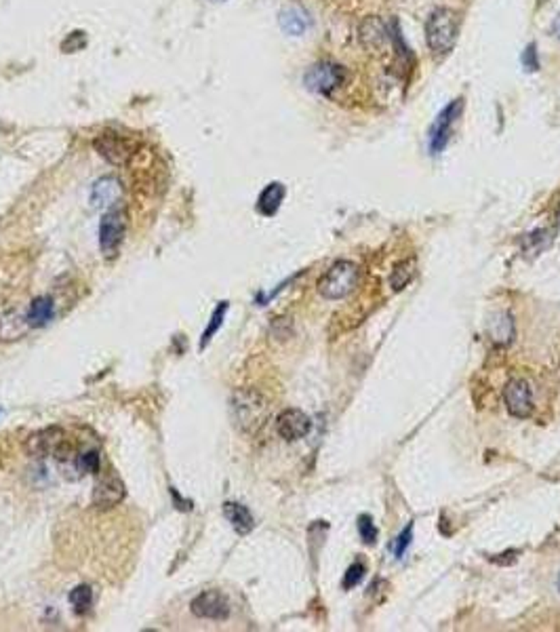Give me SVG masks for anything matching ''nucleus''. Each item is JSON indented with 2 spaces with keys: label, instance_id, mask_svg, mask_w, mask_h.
Here are the masks:
<instances>
[{
  "label": "nucleus",
  "instance_id": "1",
  "mask_svg": "<svg viewBox=\"0 0 560 632\" xmlns=\"http://www.w3.org/2000/svg\"><path fill=\"white\" fill-rule=\"evenodd\" d=\"M460 17L451 9H434L425 19V43L434 59H445L457 43Z\"/></svg>",
  "mask_w": 560,
  "mask_h": 632
},
{
  "label": "nucleus",
  "instance_id": "2",
  "mask_svg": "<svg viewBox=\"0 0 560 632\" xmlns=\"http://www.w3.org/2000/svg\"><path fill=\"white\" fill-rule=\"evenodd\" d=\"M268 413V401L261 392L253 388H240L232 394V417L240 432L255 434L264 426Z\"/></svg>",
  "mask_w": 560,
  "mask_h": 632
},
{
  "label": "nucleus",
  "instance_id": "3",
  "mask_svg": "<svg viewBox=\"0 0 560 632\" xmlns=\"http://www.w3.org/2000/svg\"><path fill=\"white\" fill-rule=\"evenodd\" d=\"M358 285V266L350 260L335 262L318 280V293L325 300H341Z\"/></svg>",
  "mask_w": 560,
  "mask_h": 632
},
{
  "label": "nucleus",
  "instance_id": "4",
  "mask_svg": "<svg viewBox=\"0 0 560 632\" xmlns=\"http://www.w3.org/2000/svg\"><path fill=\"white\" fill-rule=\"evenodd\" d=\"M127 209L112 207L99 222V249L110 260L118 253L127 232Z\"/></svg>",
  "mask_w": 560,
  "mask_h": 632
},
{
  "label": "nucleus",
  "instance_id": "5",
  "mask_svg": "<svg viewBox=\"0 0 560 632\" xmlns=\"http://www.w3.org/2000/svg\"><path fill=\"white\" fill-rule=\"evenodd\" d=\"M95 152L114 167H127L133 160L135 146L131 139L123 137L116 131H103L93 139Z\"/></svg>",
  "mask_w": 560,
  "mask_h": 632
},
{
  "label": "nucleus",
  "instance_id": "6",
  "mask_svg": "<svg viewBox=\"0 0 560 632\" xmlns=\"http://www.w3.org/2000/svg\"><path fill=\"white\" fill-rule=\"evenodd\" d=\"M346 72L341 66L331 63V61H321L314 63L312 68H308L306 76H304V85L306 89L316 93V95H331L335 89H339L343 85Z\"/></svg>",
  "mask_w": 560,
  "mask_h": 632
},
{
  "label": "nucleus",
  "instance_id": "7",
  "mask_svg": "<svg viewBox=\"0 0 560 632\" xmlns=\"http://www.w3.org/2000/svg\"><path fill=\"white\" fill-rule=\"evenodd\" d=\"M192 613L196 618H202V620H213V622H224L230 618V601L228 596L222 592V590H204L200 592L192 605H190Z\"/></svg>",
  "mask_w": 560,
  "mask_h": 632
},
{
  "label": "nucleus",
  "instance_id": "8",
  "mask_svg": "<svg viewBox=\"0 0 560 632\" xmlns=\"http://www.w3.org/2000/svg\"><path fill=\"white\" fill-rule=\"evenodd\" d=\"M462 110H464V99L457 97V99H453V101H451L440 114H438V118H436V123L432 125V131H430V150H432L434 154H438V152L445 150V146H447V141H449V137H451V131H453V125L457 123Z\"/></svg>",
  "mask_w": 560,
  "mask_h": 632
},
{
  "label": "nucleus",
  "instance_id": "9",
  "mask_svg": "<svg viewBox=\"0 0 560 632\" xmlns=\"http://www.w3.org/2000/svg\"><path fill=\"white\" fill-rule=\"evenodd\" d=\"M504 401H506V407L510 411V415L518 417V419H524L533 413V390L529 386L527 379L522 377H514L508 382L506 390H504Z\"/></svg>",
  "mask_w": 560,
  "mask_h": 632
},
{
  "label": "nucleus",
  "instance_id": "10",
  "mask_svg": "<svg viewBox=\"0 0 560 632\" xmlns=\"http://www.w3.org/2000/svg\"><path fill=\"white\" fill-rule=\"evenodd\" d=\"M68 441L66 437V430L59 428V426H51V428H43L34 434L28 437L26 441V452L28 455H34V457H48L61 449V445Z\"/></svg>",
  "mask_w": 560,
  "mask_h": 632
},
{
  "label": "nucleus",
  "instance_id": "11",
  "mask_svg": "<svg viewBox=\"0 0 560 632\" xmlns=\"http://www.w3.org/2000/svg\"><path fill=\"white\" fill-rule=\"evenodd\" d=\"M127 497V487L125 483L114 474V472H103L97 474V483L93 489V506L97 508H114Z\"/></svg>",
  "mask_w": 560,
  "mask_h": 632
},
{
  "label": "nucleus",
  "instance_id": "12",
  "mask_svg": "<svg viewBox=\"0 0 560 632\" xmlns=\"http://www.w3.org/2000/svg\"><path fill=\"white\" fill-rule=\"evenodd\" d=\"M32 331L28 322V312L15 306L0 308V342H17Z\"/></svg>",
  "mask_w": 560,
  "mask_h": 632
},
{
  "label": "nucleus",
  "instance_id": "13",
  "mask_svg": "<svg viewBox=\"0 0 560 632\" xmlns=\"http://www.w3.org/2000/svg\"><path fill=\"white\" fill-rule=\"evenodd\" d=\"M312 430L310 417L301 409H284L276 417V432L284 441H299Z\"/></svg>",
  "mask_w": 560,
  "mask_h": 632
},
{
  "label": "nucleus",
  "instance_id": "14",
  "mask_svg": "<svg viewBox=\"0 0 560 632\" xmlns=\"http://www.w3.org/2000/svg\"><path fill=\"white\" fill-rule=\"evenodd\" d=\"M120 194H123L120 181L116 178H101L99 181H95L91 190V205L95 209H105L110 205H116Z\"/></svg>",
  "mask_w": 560,
  "mask_h": 632
},
{
  "label": "nucleus",
  "instance_id": "15",
  "mask_svg": "<svg viewBox=\"0 0 560 632\" xmlns=\"http://www.w3.org/2000/svg\"><path fill=\"white\" fill-rule=\"evenodd\" d=\"M224 516L230 521V525H232L234 531L238 536H247L255 527V519H253L251 510L247 506L238 504V501H226L224 504Z\"/></svg>",
  "mask_w": 560,
  "mask_h": 632
},
{
  "label": "nucleus",
  "instance_id": "16",
  "mask_svg": "<svg viewBox=\"0 0 560 632\" xmlns=\"http://www.w3.org/2000/svg\"><path fill=\"white\" fill-rule=\"evenodd\" d=\"M26 312H28L30 327L32 329H41V327H45V325H48L53 320V316H55V304H53V300L48 295H38V297H34L30 302V306H28Z\"/></svg>",
  "mask_w": 560,
  "mask_h": 632
},
{
  "label": "nucleus",
  "instance_id": "17",
  "mask_svg": "<svg viewBox=\"0 0 560 632\" xmlns=\"http://www.w3.org/2000/svg\"><path fill=\"white\" fill-rule=\"evenodd\" d=\"M284 194H286V190H284V185H282L280 181L268 183V185L264 188V192L259 194V198H257V209H259V213L266 215V218H272V215L280 209V205H282V200H284Z\"/></svg>",
  "mask_w": 560,
  "mask_h": 632
},
{
  "label": "nucleus",
  "instance_id": "18",
  "mask_svg": "<svg viewBox=\"0 0 560 632\" xmlns=\"http://www.w3.org/2000/svg\"><path fill=\"white\" fill-rule=\"evenodd\" d=\"M308 24H310L308 15H306L301 9H297V6L284 9V11L280 13V28H282L286 34H291V36H299V34H304V32L308 30Z\"/></svg>",
  "mask_w": 560,
  "mask_h": 632
},
{
  "label": "nucleus",
  "instance_id": "19",
  "mask_svg": "<svg viewBox=\"0 0 560 632\" xmlns=\"http://www.w3.org/2000/svg\"><path fill=\"white\" fill-rule=\"evenodd\" d=\"M70 605L74 607L76 613H87L93 605V588L87 584H81L70 592Z\"/></svg>",
  "mask_w": 560,
  "mask_h": 632
},
{
  "label": "nucleus",
  "instance_id": "20",
  "mask_svg": "<svg viewBox=\"0 0 560 632\" xmlns=\"http://www.w3.org/2000/svg\"><path fill=\"white\" fill-rule=\"evenodd\" d=\"M226 312H228V302H219V306L213 310V316H211V320H209V327H207L204 333H202L200 350H204V348L209 346V342L213 340V335L219 331V327H222V322H224V318H226Z\"/></svg>",
  "mask_w": 560,
  "mask_h": 632
},
{
  "label": "nucleus",
  "instance_id": "21",
  "mask_svg": "<svg viewBox=\"0 0 560 632\" xmlns=\"http://www.w3.org/2000/svg\"><path fill=\"white\" fill-rule=\"evenodd\" d=\"M385 34H388V30H385V24L381 19H367L363 24V41L367 45L379 46L385 41Z\"/></svg>",
  "mask_w": 560,
  "mask_h": 632
},
{
  "label": "nucleus",
  "instance_id": "22",
  "mask_svg": "<svg viewBox=\"0 0 560 632\" xmlns=\"http://www.w3.org/2000/svg\"><path fill=\"white\" fill-rule=\"evenodd\" d=\"M550 234L548 232H544V230H535V232H531V234H527L524 238H522V249H524V253H531V255H537V253H541L548 245H550Z\"/></svg>",
  "mask_w": 560,
  "mask_h": 632
},
{
  "label": "nucleus",
  "instance_id": "23",
  "mask_svg": "<svg viewBox=\"0 0 560 632\" xmlns=\"http://www.w3.org/2000/svg\"><path fill=\"white\" fill-rule=\"evenodd\" d=\"M76 468H78L81 476H85V474H99V468H101L99 452H95V449L78 452V455H76Z\"/></svg>",
  "mask_w": 560,
  "mask_h": 632
},
{
  "label": "nucleus",
  "instance_id": "24",
  "mask_svg": "<svg viewBox=\"0 0 560 632\" xmlns=\"http://www.w3.org/2000/svg\"><path fill=\"white\" fill-rule=\"evenodd\" d=\"M413 264L411 262H403V264H398L392 274H390V287L394 289V291H403L409 282H411V278H413Z\"/></svg>",
  "mask_w": 560,
  "mask_h": 632
},
{
  "label": "nucleus",
  "instance_id": "25",
  "mask_svg": "<svg viewBox=\"0 0 560 632\" xmlns=\"http://www.w3.org/2000/svg\"><path fill=\"white\" fill-rule=\"evenodd\" d=\"M356 527H358L361 540L367 544V546H373V544L377 542V529H375V523L371 521L369 514H361Z\"/></svg>",
  "mask_w": 560,
  "mask_h": 632
},
{
  "label": "nucleus",
  "instance_id": "26",
  "mask_svg": "<svg viewBox=\"0 0 560 632\" xmlns=\"http://www.w3.org/2000/svg\"><path fill=\"white\" fill-rule=\"evenodd\" d=\"M365 578V565L363 563H352L343 576V588L346 590H352L354 586L361 584V580Z\"/></svg>",
  "mask_w": 560,
  "mask_h": 632
},
{
  "label": "nucleus",
  "instance_id": "27",
  "mask_svg": "<svg viewBox=\"0 0 560 632\" xmlns=\"http://www.w3.org/2000/svg\"><path fill=\"white\" fill-rule=\"evenodd\" d=\"M411 538H413V525L405 527L403 534L396 538V544H394V556H396V559H400V556L405 554V550H407L409 544H411Z\"/></svg>",
  "mask_w": 560,
  "mask_h": 632
},
{
  "label": "nucleus",
  "instance_id": "28",
  "mask_svg": "<svg viewBox=\"0 0 560 632\" xmlns=\"http://www.w3.org/2000/svg\"><path fill=\"white\" fill-rule=\"evenodd\" d=\"M85 46V32H81V30H76V32H72L63 43H61V49L66 51V53H74V51H81Z\"/></svg>",
  "mask_w": 560,
  "mask_h": 632
},
{
  "label": "nucleus",
  "instance_id": "29",
  "mask_svg": "<svg viewBox=\"0 0 560 632\" xmlns=\"http://www.w3.org/2000/svg\"><path fill=\"white\" fill-rule=\"evenodd\" d=\"M524 66L529 68V70H537L539 68V63H537V57H535V45H529L527 49V53H524Z\"/></svg>",
  "mask_w": 560,
  "mask_h": 632
},
{
  "label": "nucleus",
  "instance_id": "30",
  "mask_svg": "<svg viewBox=\"0 0 560 632\" xmlns=\"http://www.w3.org/2000/svg\"><path fill=\"white\" fill-rule=\"evenodd\" d=\"M11 274L13 270H0V297L11 289L9 285H11Z\"/></svg>",
  "mask_w": 560,
  "mask_h": 632
},
{
  "label": "nucleus",
  "instance_id": "31",
  "mask_svg": "<svg viewBox=\"0 0 560 632\" xmlns=\"http://www.w3.org/2000/svg\"><path fill=\"white\" fill-rule=\"evenodd\" d=\"M554 34H556V36L560 39V17L556 19V21H554Z\"/></svg>",
  "mask_w": 560,
  "mask_h": 632
},
{
  "label": "nucleus",
  "instance_id": "32",
  "mask_svg": "<svg viewBox=\"0 0 560 632\" xmlns=\"http://www.w3.org/2000/svg\"><path fill=\"white\" fill-rule=\"evenodd\" d=\"M556 588H559V592H560V576L556 578Z\"/></svg>",
  "mask_w": 560,
  "mask_h": 632
},
{
  "label": "nucleus",
  "instance_id": "33",
  "mask_svg": "<svg viewBox=\"0 0 560 632\" xmlns=\"http://www.w3.org/2000/svg\"><path fill=\"white\" fill-rule=\"evenodd\" d=\"M559 228H560V209H559Z\"/></svg>",
  "mask_w": 560,
  "mask_h": 632
},
{
  "label": "nucleus",
  "instance_id": "34",
  "mask_svg": "<svg viewBox=\"0 0 560 632\" xmlns=\"http://www.w3.org/2000/svg\"><path fill=\"white\" fill-rule=\"evenodd\" d=\"M213 2H224V0H213Z\"/></svg>",
  "mask_w": 560,
  "mask_h": 632
}]
</instances>
